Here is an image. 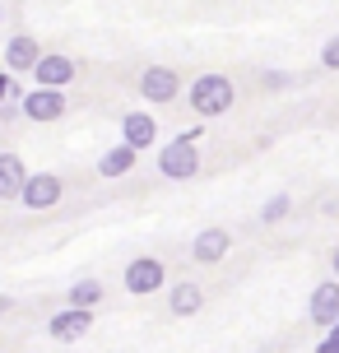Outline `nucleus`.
<instances>
[{"mask_svg": "<svg viewBox=\"0 0 339 353\" xmlns=\"http://www.w3.org/2000/svg\"><path fill=\"white\" fill-rule=\"evenodd\" d=\"M200 130H181V135H172V140L158 144V176H167V181H191V176H200Z\"/></svg>", "mask_w": 339, "mask_h": 353, "instance_id": "nucleus-2", "label": "nucleus"}, {"mask_svg": "<svg viewBox=\"0 0 339 353\" xmlns=\"http://www.w3.org/2000/svg\"><path fill=\"white\" fill-rule=\"evenodd\" d=\"M154 140H158V121H154V112L135 107V112H125V117H121V144H130L135 154H144V149H154Z\"/></svg>", "mask_w": 339, "mask_h": 353, "instance_id": "nucleus-9", "label": "nucleus"}, {"mask_svg": "<svg viewBox=\"0 0 339 353\" xmlns=\"http://www.w3.org/2000/svg\"><path fill=\"white\" fill-rule=\"evenodd\" d=\"M288 84H293V74H288V70H265V74H260V88H269V93H284Z\"/></svg>", "mask_w": 339, "mask_h": 353, "instance_id": "nucleus-19", "label": "nucleus"}, {"mask_svg": "<svg viewBox=\"0 0 339 353\" xmlns=\"http://www.w3.org/2000/svg\"><path fill=\"white\" fill-rule=\"evenodd\" d=\"M181 74L172 70V65H144L140 70V98L144 103H154V107H163V103H177L181 98Z\"/></svg>", "mask_w": 339, "mask_h": 353, "instance_id": "nucleus-6", "label": "nucleus"}, {"mask_svg": "<svg viewBox=\"0 0 339 353\" xmlns=\"http://www.w3.org/2000/svg\"><path fill=\"white\" fill-rule=\"evenodd\" d=\"M103 298H107V288H103L98 279H74L70 288H65V307H84V312H93Z\"/></svg>", "mask_w": 339, "mask_h": 353, "instance_id": "nucleus-16", "label": "nucleus"}, {"mask_svg": "<svg viewBox=\"0 0 339 353\" xmlns=\"http://www.w3.org/2000/svg\"><path fill=\"white\" fill-rule=\"evenodd\" d=\"M10 103H23V88L14 84V74L0 65V107H10Z\"/></svg>", "mask_w": 339, "mask_h": 353, "instance_id": "nucleus-18", "label": "nucleus"}, {"mask_svg": "<svg viewBox=\"0 0 339 353\" xmlns=\"http://www.w3.org/2000/svg\"><path fill=\"white\" fill-rule=\"evenodd\" d=\"M200 307H205V288H200L196 279L167 283V312H172V316H196Z\"/></svg>", "mask_w": 339, "mask_h": 353, "instance_id": "nucleus-13", "label": "nucleus"}, {"mask_svg": "<svg viewBox=\"0 0 339 353\" xmlns=\"http://www.w3.org/2000/svg\"><path fill=\"white\" fill-rule=\"evenodd\" d=\"M316 353H339V321L330 325V330H325V339L316 344Z\"/></svg>", "mask_w": 339, "mask_h": 353, "instance_id": "nucleus-21", "label": "nucleus"}, {"mask_svg": "<svg viewBox=\"0 0 339 353\" xmlns=\"http://www.w3.org/2000/svg\"><path fill=\"white\" fill-rule=\"evenodd\" d=\"M74 79H79V65H74L65 52H42V61L33 65L37 88H70Z\"/></svg>", "mask_w": 339, "mask_h": 353, "instance_id": "nucleus-7", "label": "nucleus"}, {"mask_svg": "<svg viewBox=\"0 0 339 353\" xmlns=\"http://www.w3.org/2000/svg\"><path fill=\"white\" fill-rule=\"evenodd\" d=\"M288 214H293V195H288V191H279V195H269L265 205H260V214H256V219H260L265 228H274V223H284Z\"/></svg>", "mask_w": 339, "mask_h": 353, "instance_id": "nucleus-17", "label": "nucleus"}, {"mask_svg": "<svg viewBox=\"0 0 339 353\" xmlns=\"http://www.w3.org/2000/svg\"><path fill=\"white\" fill-rule=\"evenodd\" d=\"M330 274H335V279H339V247L330 251Z\"/></svg>", "mask_w": 339, "mask_h": 353, "instance_id": "nucleus-22", "label": "nucleus"}, {"mask_svg": "<svg viewBox=\"0 0 339 353\" xmlns=\"http://www.w3.org/2000/svg\"><path fill=\"white\" fill-rule=\"evenodd\" d=\"M232 251V232L228 228H200L191 237V261L196 265H218Z\"/></svg>", "mask_w": 339, "mask_h": 353, "instance_id": "nucleus-12", "label": "nucleus"}, {"mask_svg": "<svg viewBox=\"0 0 339 353\" xmlns=\"http://www.w3.org/2000/svg\"><path fill=\"white\" fill-rule=\"evenodd\" d=\"M307 316H311V325H321V330H330L339 321V279H325L311 288V298H307Z\"/></svg>", "mask_w": 339, "mask_h": 353, "instance_id": "nucleus-11", "label": "nucleus"}, {"mask_svg": "<svg viewBox=\"0 0 339 353\" xmlns=\"http://www.w3.org/2000/svg\"><path fill=\"white\" fill-rule=\"evenodd\" d=\"M121 288L130 293V298H149V293H158V288H167V265H163L158 256H135V261H125Z\"/></svg>", "mask_w": 339, "mask_h": 353, "instance_id": "nucleus-3", "label": "nucleus"}, {"mask_svg": "<svg viewBox=\"0 0 339 353\" xmlns=\"http://www.w3.org/2000/svg\"><path fill=\"white\" fill-rule=\"evenodd\" d=\"M321 70H339V33L321 47Z\"/></svg>", "mask_w": 339, "mask_h": 353, "instance_id": "nucleus-20", "label": "nucleus"}, {"mask_svg": "<svg viewBox=\"0 0 339 353\" xmlns=\"http://www.w3.org/2000/svg\"><path fill=\"white\" fill-rule=\"evenodd\" d=\"M135 159H140V154H135L130 144L116 140L107 154L98 159V176H107V181H116V176H130V172H135Z\"/></svg>", "mask_w": 339, "mask_h": 353, "instance_id": "nucleus-15", "label": "nucleus"}, {"mask_svg": "<svg viewBox=\"0 0 339 353\" xmlns=\"http://www.w3.org/2000/svg\"><path fill=\"white\" fill-rule=\"evenodd\" d=\"M23 176H28L23 159H19L14 149H0V200H5V205H10V200H19V191H23Z\"/></svg>", "mask_w": 339, "mask_h": 353, "instance_id": "nucleus-14", "label": "nucleus"}, {"mask_svg": "<svg viewBox=\"0 0 339 353\" xmlns=\"http://www.w3.org/2000/svg\"><path fill=\"white\" fill-rule=\"evenodd\" d=\"M42 61V42H37L33 33H14L10 42H5V70L10 74H33V65Z\"/></svg>", "mask_w": 339, "mask_h": 353, "instance_id": "nucleus-10", "label": "nucleus"}, {"mask_svg": "<svg viewBox=\"0 0 339 353\" xmlns=\"http://www.w3.org/2000/svg\"><path fill=\"white\" fill-rule=\"evenodd\" d=\"M19 112H23V121H33V125H52L61 121L65 112H70V98H65V88H28L23 93V103H19Z\"/></svg>", "mask_w": 339, "mask_h": 353, "instance_id": "nucleus-4", "label": "nucleus"}, {"mask_svg": "<svg viewBox=\"0 0 339 353\" xmlns=\"http://www.w3.org/2000/svg\"><path fill=\"white\" fill-rule=\"evenodd\" d=\"M256 353H269V349H256Z\"/></svg>", "mask_w": 339, "mask_h": 353, "instance_id": "nucleus-24", "label": "nucleus"}, {"mask_svg": "<svg viewBox=\"0 0 339 353\" xmlns=\"http://www.w3.org/2000/svg\"><path fill=\"white\" fill-rule=\"evenodd\" d=\"M232 103H237V84H232L228 74H196L191 79V112H196L200 121H214V117H228Z\"/></svg>", "mask_w": 339, "mask_h": 353, "instance_id": "nucleus-1", "label": "nucleus"}, {"mask_svg": "<svg viewBox=\"0 0 339 353\" xmlns=\"http://www.w3.org/2000/svg\"><path fill=\"white\" fill-rule=\"evenodd\" d=\"M0 19H5V0H0Z\"/></svg>", "mask_w": 339, "mask_h": 353, "instance_id": "nucleus-23", "label": "nucleus"}, {"mask_svg": "<svg viewBox=\"0 0 339 353\" xmlns=\"http://www.w3.org/2000/svg\"><path fill=\"white\" fill-rule=\"evenodd\" d=\"M61 195H65V181H61L56 172H28L23 176V191H19V205L42 214V210H56Z\"/></svg>", "mask_w": 339, "mask_h": 353, "instance_id": "nucleus-5", "label": "nucleus"}, {"mask_svg": "<svg viewBox=\"0 0 339 353\" xmlns=\"http://www.w3.org/2000/svg\"><path fill=\"white\" fill-rule=\"evenodd\" d=\"M89 330H93V312H84V307H61V312L47 321V335H52L56 344H79Z\"/></svg>", "mask_w": 339, "mask_h": 353, "instance_id": "nucleus-8", "label": "nucleus"}]
</instances>
